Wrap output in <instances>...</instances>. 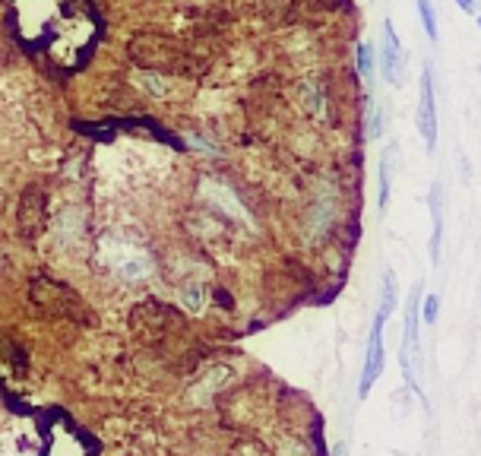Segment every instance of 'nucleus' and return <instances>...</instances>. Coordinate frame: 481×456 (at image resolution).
Returning <instances> with one entry per match:
<instances>
[{"mask_svg": "<svg viewBox=\"0 0 481 456\" xmlns=\"http://www.w3.org/2000/svg\"><path fill=\"white\" fill-rule=\"evenodd\" d=\"M427 206H431V241H427V257H431V263H441V248H443V187L437 181L431 184Z\"/></svg>", "mask_w": 481, "mask_h": 456, "instance_id": "obj_6", "label": "nucleus"}, {"mask_svg": "<svg viewBox=\"0 0 481 456\" xmlns=\"http://www.w3.org/2000/svg\"><path fill=\"white\" fill-rule=\"evenodd\" d=\"M456 3L465 10V13H472V16H478V13H481V0H456Z\"/></svg>", "mask_w": 481, "mask_h": 456, "instance_id": "obj_12", "label": "nucleus"}, {"mask_svg": "<svg viewBox=\"0 0 481 456\" xmlns=\"http://www.w3.org/2000/svg\"><path fill=\"white\" fill-rule=\"evenodd\" d=\"M16 222H19V232L23 238H38L45 232V222H48V193L41 187H25L23 200L16 206Z\"/></svg>", "mask_w": 481, "mask_h": 456, "instance_id": "obj_4", "label": "nucleus"}, {"mask_svg": "<svg viewBox=\"0 0 481 456\" xmlns=\"http://www.w3.org/2000/svg\"><path fill=\"white\" fill-rule=\"evenodd\" d=\"M437 307H441V298H437V295H424L421 298V324H434V320H437Z\"/></svg>", "mask_w": 481, "mask_h": 456, "instance_id": "obj_11", "label": "nucleus"}, {"mask_svg": "<svg viewBox=\"0 0 481 456\" xmlns=\"http://www.w3.org/2000/svg\"><path fill=\"white\" fill-rule=\"evenodd\" d=\"M478 29H481V13H478Z\"/></svg>", "mask_w": 481, "mask_h": 456, "instance_id": "obj_14", "label": "nucleus"}, {"mask_svg": "<svg viewBox=\"0 0 481 456\" xmlns=\"http://www.w3.org/2000/svg\"><path fill=\"white\" fill-rule=\"evenodd\" d=\"M384 324L386 317L377 311L374 324H371V333H367V355H364V368H361V387H358V396L364 399L367 393L374 390L377 377L384 374Z\"/></svg>", "mask_w": 481, "mask_h": 456, "instance_id": "obj_3", "label": "nucleus"}, {"mask_svg": "<svg viewBox=\"0 0 481 456\" xmlns=\"http://www.w3.org/2000/svg\"><path fill=\"white\" fill-rule=\"evenodd\" d=\"M355 60H358L361 76H364V80H371V76H374V54H371V45L361 42L358 51H355Z\"/></svg>", "mask_w": 481, "mask_h": 456, "instance_id": "obj_10", "label": "nucleus"}, {"mask_svg": "<svg viewBox=\"0 0 481 456\" xmlns=\"http://www.w3.org/2000/svg\"><path fill=\"white\" fill-rule=\"evenodd\" d=\"M29 298H32V304L41 314L48 317H73V320H82V324L92 320L86 314V304L80 301V295L70 291L67 285H58L54 279H32L29 283Z\"/></svg>", "mask_w": 481, "mask_h": 456, "instance_id": "obj_1", "label": "nucleus"}, {"mask_svg": "<svg viewBox=\"0 0 481 456\" xmlns=\"http://www.w3.org/2000/svg\"><path fill=\"white\" fill-rule=\"evenodd\" d=\"M396 301H399V285H396V273L392 269H386L384 273V289H380V314L390 320V314L396 311Z\"/></svg>", "mask_w": 481, "mask_h": 456, "instance_id": "obj_8", "label": "nucleus"}, {"mask_svg": "<svg viewBox=\"0 0 481 456\" xmlns=\"http://www.w3.org/2000/svg\"><path fill=\"white\" fill-rule=\"evenodd\" d=\"M415 7H418V16H421L424 35H427L431 42H437L441 32H437V13H434V3H431V0H415Z\"/></svg>", "mask_w": 481, "mask_h": 456, "instance_id": "obj_9", "label": "nucleus"}, {"mask_svg": "<svg viewBox=\"0 0 481 456\" xmlns=\"http://www.w3.org/2000/svg\"><path fill=\"white\" fill-rule=\"evenodd\" d=\"M399 165V143H386L384 158H380V213L390 206V191H392V171Z\"/></svg>", "mask_w": 481, "mask_h": 456, "instance_id": "obj_7", "label": "nucleus"}, {"mask_svg": "<svg viewBox=\"0 0 481 456\" xmlns=\"http://www.w3.org/2000/svg\"><path fill=\"white\" fill-rule=\"evenodd\" d=\"M333 456H349V444H336V447H333Z\"/></svg>", "mask_w": 481, "mask_h": 456, "instance_id": "obj_13", "label": "nucleus"}, {"mask_svg": "<svg viewBox=\"0 0 481 456\" xmlns=\"http://www.w3.org/2000/svg\"><path fill=\"white\" fill-rule=\"evenodd\" d=\"M380 64H384V80L399 89L406 83V51H402V42L390 16L384 19V58H380Z\"/></svg>", "mask_w": 481, "mask_h": 456, "instance_id": "obj_5", "label": "nucleus"}, {"mask_svg": "<svg viewBox=\"0 0 481 456\" xmlns=\"http://www.w3.org/2000/svg\"><path fill=\"white\" fill-rule=\"evenodd\" d=\"M418 133L424 140V149L434 156V146H437V101H434V70L431 64L421 67V86H418Z\"/></svg>", "mask_w": 481, "mask_h": 456, "instance_id": "obj_2", "label": "nucleus"}]
</instances>
